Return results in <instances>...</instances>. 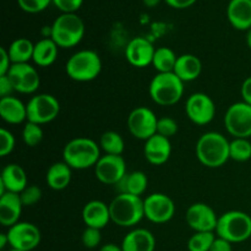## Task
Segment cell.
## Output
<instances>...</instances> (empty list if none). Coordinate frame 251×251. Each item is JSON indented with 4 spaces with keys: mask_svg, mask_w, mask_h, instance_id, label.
I'll list each match as a JSON object with an SVG mask.
<instances>
[{
    "mask_svg": "<svg viewBox=\"0 0 251 251\" xmlns=\"http://www.w3.org/2000/svg\"><path fill=\"white\" fill-rule=\"evenodd\" d=\"M229 144L230 141L220 132H205L196 142V157L199 162L207 168H220L230 159Z\"/></svg>",
    "mask_w": 251,
    "mask_h": 251,
    "instance_id": "cell-1",
    "label": "cell"
},
{
    "mask_svg": "<svg viewBox=\"0 0 251 251\" xmlns=\"http://www.w3.org/2000/svg\"><path fill=\"white\" fill-rule=\"evenodd\" d=\"M100 158V144L88 137H76L64 146L63 161L76 171L95 168Z\"/></svg>",
    "mask_w": 251,
    "mask_h": 251,
    "instance_id": "cell-2",
    "label": "cell"
},
{
    "mask_svg": "<svg viewBox=\"0 0 251 251\" xmlns=\"http://www.w3.org/2000/svg\"><path fill=\"white\" fill-rule=\"evenodd\" d=\"M110 221L123 228H131L145 218L144 200L130 194H118L109 203Z\"/></svg>",
    "mask_w": 251,
    "mask_h": 251,
    "instance_id": "cell-3",
    "label": "cell"
},
{
    "mask_svg": "<svg viewBox=\"0 0 251 251\" xmlns=\"http://www.w3.org/2000/svg\"><path fill=\"white\" fill-rule=\"evenodd\" d=\"M151 100L162 107L176 104L184 95V82L174 73H157L150 82Z\"/></svg>",
    "mask_w": 251,
    "mask_h": 251,
    "instance_id": "cell-4",
    "label": "cell"
},
{
    "mask_svg": "<svg viewBox=\"0 0 251 251\" xmlns=\"http://www.w3.org/2000/svg\"><path fill=\"white\" fill-rule=\"evenodd\" d=\"M66 75L77 82L96 80L102 71V60L97 51L82 49L74 53L65 65Z\"/></svg>",
    "mask_w": 251,
    "mask_h": 251,
    "instance_id": "cell-5",
    "label": "cell"
},
{
    "mask_svg": "<svg viewBox=\"0 0 251 251\" xmlns=\"http://www.w3.org/2000/svg\"><path fill=\"white\" fill-rule=\"evenodd\" d=\"M216 235L232 244H238L251 237V217L243 211H228L218 216Z\"/></svg>",
    "mask_w": 251,
    "mask_h": 251,
    "instance_id": "cell-6",
    "label": "cell"
},
{
    "mask_svg": "<svg viewBox=\"0 0 251 251\" xmlns=\"http://www.w3.org/2000/svg\"><path fill=\"white\" fill-rule=\"evenodd\" d=\"M50 38L59 48H73L85 36V24L76 14H61L50 26Z\"/></svg>",
    "mask_w": 251,
    "mask_h": 251,
    "instance_id": "cell-7",
    "label": "cell"
},
{
    "mask_svg": "<svg viewBox=\"0 0 251 251\" xmlns=\"http://www.w3.org/2000/svg\"><path fill=\"white\" fill-rule=\"evenodd\" d=\"M27 122L44 125L56 119L60 113V103L49 93L34 95L27 103Z\"/></svg>",
    "mask_w": 251,
    "mask_h": 251,
    "instance_id": "cell-8",
    "label": "cell"
},
{
    "mask_svg": "<svg viewBox=\"0 0 251 251\" xmlns=\"http://www.w3.org/2000/svg\"><path fill=\"white\" fill-rule=\"evenodd\" d=\"M225 125L228 134L234 139H249L251 136V105L243 100L229 105L225 114Z\"/></svg>",
    "mask_w": 251,
    "mask_h": 251,
    "instance_id": "cell-9",
    "label": "cell"
},
{
    "mask_svg": "<svg viewBox=\"0 0 251 251\" xmlns=\"http://www.w3.org/2000/svg\"><path fill=\"white\" fill-rule=\"evenodd\" d=\"M157 123L158 118L153 110L147 107H137L127 117V129L135 139L147 141L157 134Z\"/></svg>",
    "mask_w": 251,
    "mask_h": 251,
    "instance_id": "cell-10",
    "label": "cell"
},
{
    "mask_svg": "<svg viewBox=\"0 0 251 251\" xmlns=\"http://www.w3.org/2000/svg\"><path fill=\"white\" fill-rule=\"evenodd\" d=\"M145 218L156 225L169 222L176 213L174 201L168 195L162 193L150 194L144 199Z\"/></svg>",
    "mask_w": 251,
    "mask_h": 251,
    "instance_id": "cell-11",
    "label": "cell"
},
{
    "mask_svg": "<svg viewBox=\"0 0 251 251\" xmlns=\"http://www.w3.org/2000/svg\"><path fill=\"white\" fill-rule=\"evenodd\" d=\"M9 245L11 249L32 251L36 249L42 240V234L36 225L29 222H19L9 228L6 232Z\"/></svg>",
    "mask_w": 251,
    "mask_h": 251,
    "instance_id": "cell-12",
    "label": "cell"
},
{
    "mask_svg": "<svg viewBox=\"0 0 251 251\" xmlns=\"http://www.w3.org/2000/svg\"><path fill=\"white\" fill-rule=\"evenodd\" d=\"M186 117L196 125H207L216 115V104L212 98L203 92L193 93L185 103Z\"/></svg>",
    "mask_w": 251,
    "mask_h": 251,
    "instance_id": "cell-13",
    "label": "cell"
},
{
    "mask_svg": "<svg viewBox=\"0 0 251 251\" xmlns=\"http://www.w3.org/2000/svg\"><path fill=\"white\" fill-rule=\"evenodd\" d=\"M6 75L14 86L15 92L22 95H32L37 92L41 85L39 73L29 63L12 64Z\"/></svg>",
    "mask_w": 251,
    "mask_h": 251,
    "instance_id": "cell-14",
    "label": "cell"
},
{
    "mask_svg": "<svg viewBox=\"0 0 251 251\" xmlns=\"http://www.w3.org/2000/svg\"><path fill=\"white\" fill-rule=\"evenodd\" d=\"M126 173V163L123 156L104 154L95 166L96 178L104 185H117Z\"/></svg>",
    "mask_w": 251,
    "mask_h": 251,
    "instance_id": "cell-15",
    "label": "cell"
},
{
    "mask_svg": "<svg viewBox=\"0 0 251 251\" xmlns=\"http://www.w3.org/2000/svg\"><path fill=\"white\" fill-rule=\"evenodd\" d=\"M185 221L194 232H216L218 216L211 206L196 202L186 210Z\"/></svg>",
    "mask_w": 251,
    "mask_h": 251,
    "instance_id": "cell-16",
    "label": "cell"
},
{
    "mask_svg": "<svg viewBox=\"0 0 251 251\" xmlns=\"http://www.w3.org/2000/svg\"><path fill=\"white\" fill-rule=\"evenodd\" d=\"M154 51L156 48L149 39L144 37H135L125 48V58L127 63L135 68H146L152 65Z\"/></svg>",
    "mask_w": 251,
    "mask_h": 251,
    "instance_id": "cell-17",
    "label": "cell"
},
{
    "mask_svg": "<svg viewBox=\"0 0 251 251\" xmlns=\"http://www.w3.org/2000/svg\"><path fill=\"white\" fill-rule=\"evenodd\" d=\"M28 185L25 169L20 164L10 163L5 166L0 176V196L5 193L20 194Z\"/></svg>",
    "mask_w": 251,
    "mask_h": 251,
    "instance_id": "cell-18",
    "label": "cell"
},
{
    "mask_svg": "<svg viewBox=\"0 0 251 251\" xmlns=\"http://www.w3.org/2000/svg\"><path fill=\"white\" fill-rule=\"evenodd\" d=\"M172 154L171 140L156 134L145 141L144 156L152 166H162Z\"/></svg>",
    "mask_w": 251,
    "mask_h": 251,
    "instance_id": "cell-19",
    "label": "cell"
},
{
    "mask_svg": "<svg viewBox=\"0 0 251 251\" xmlns=\"http://www.w3.org/2000/svg\"><path fill=\"white\" fill-rule=\"evenodd\" d=\"M82 221L86 227L103 229L110 221L109 205L100 200L88 201L82 208Z\"/></svg>",
    "mask_w": 251,
    "mask_h": 251,
    "instance_id": "cell-20",
    "label": "cell"
},
{
    "mask_svg": "<svg viewBox=\"0 0 251 251\" xmlns=\"http://www.w3.org/2000/svg\"><path fill=\"white\" fill-rule=\"evenodd\" d=\"M22 201L19 194L5 193L0 196V223L4 227H12L20 222L21 217Z\"/></svg>",
    "mask_w": 251,
    "mask_h": 251,
    "instance_id": "cell-21",
    "label": "cell"
},
{
    "mask_svg": "<svg viewBox=\"0 0 251 251\" xmlns=\"http://www.w3.org/2000/svg\"><path fill=\"white\" fill-rule=\"evenodd\" d=\"M229 24L238 31L251 28V0H230L227 7Z\"/></svg>",
    "mask_w": 251,
    "mask_h": 251,
    "instance_id": "cell-22",
    "label": "cell"
},
{
    "mask_svg": "<svg viewBox=\"0 0 251 251\" xmlns=\"http://www.w3.org/2000/svg\"><path fill=\"white\" fill-rule=\"evenodd\" d=\"M124 251H154V235L145 228H135L130 230L122 242Z\"/></svg>",
    "mask_w": 251,
    "mask_h": 251,
    "instance_id": "cell-23",
    "label": "cell"
},
{
    "mask_svg": "<svg viewBox=\"0 0 251 251\" xmlns=\"http://www.w3.org/2000/svg\"><path fill=\"white\" fill-rule=\"evenodd\" d=\"M0 117L7 124H21L27 120V105L14 96L0 98Z\"/></svg>",
    "mask_w": 251,
    "mask_h": 251,
    "instance_id": "cell-24",
    "label": "cell"
},
{
    "mask_svg": "<svg viewBox=\"0 0 251 251\" xmlns=\"http://www.w3.org/2000/svg\"><path fill=\"white\" fill-rule=\"evenodd\" d=\"M201 71L202 63L198 56L194 54H183L176 59L173 73L185 83L195 81L201 75Z\"/></svg>",
    "mask_w": 251,
    "mask_h": 251,
    "instance_id": "cell-25",
    "label": "cell"
},
{
    "mask_svg": "<svg viewBox=\"0 0 251 251\" xmlns=\"http://www.w3.org/2000/svg\"><path fill=\"white\" fill-rule=\"evenodd\" d=\"M73 178V169L65 162H55L48 168L46 183L51 190L60 191L68 188Z\"/></svg>",
    "mask_w": 251,
    "mask_h": 251,
    "instance_id": "cell-26",
    "label": "cell"
},
{
    "mask_svg": "<svg viewBox=\"0 0 251 251\" xmlns=\"http://www.w3.org/2000/svg\"><path fill=\"white\" fill-rule=\"evenodd\" d=\"M59 47L51 38L39 39L37 43H34L33 50V63L41 68H48L55 63L58 58Z\"/></svg>",
    "mask_w": 251,
    "mask_h": 251,
    "instance_id": "cell-27",
    "label": "cell"
},
{
    "mask_svg": "<svg viewBox=\"0 0 251 251\" xmlns=\"http://www.w3.org/2000/svg\"><path fill=\"white\" fill-rule=\"evenodd\" d=\"M149 185L147 176L141 171H132L125 174L124 178L117 184L119 194H130V195L140 196L146 191Z\"/></svg>",
    "mask_w": 251,
    "mask_h": 251,
    "instance_id": "cell-28",
    "label": "cell"
},
{
    "mask_svg": "<svg viewBox=\"0 0 251 251\" xmlns=\"http://www.w3.org/2000/svg\"><path fill=\"white\" fill-rule=\"evenodd\" d=\"M34 44L27 38H17L7 48L12 64H26L33 58Z\"/></svg>",
    "mask_w": 251,
    "mask_h": 251,
    "instance_id": "cell-29",
    "label": "cell"
},
{
    "mask_svg": "<svg viewBox=\"0 0 251 251\" xmlns=\"http://www.w3.org/2000/svg\"><path fill=\"white\" fill-rule=\"evenodd\" d=\"M176 59H178V56L174 53L173 49L168 48V47H161V48H157L156 51H154L152 66L158 74L173 73Z\"/></svg>",
    "mask_w": 251,
    "mask_h": 251,
    "instance_id": "cell-30",
    "label": "cell"
},
{
    "mask_svg": "<svg viewBox=\"0 0 251 251\" xmlns=\"http://www.w3.org/2000/svg\"><path fill=\"white\" fill-rule=\"evenodd\" d=\"M100 147L104 154H113V156H122L125 149V142L122 135L117 131L103 132L100 139Z\"/></svg>",
    "mask_w": 251,
    "mask_h": 251,
    "instance_id": "cell-31",
    "label": "cell"
},
{
    "mask_svg": "<svg viewBox=\"0 0 251 251\" xmlns=\"http://www.w3.org/2000/svg\"><path fill=\"white\" fill-rule=\"evenodd\" d=\"M215 232H195L188 242L189 251H210L216 239Z\"/></svg>",
    "mask_w": 251,
    "mask_h": 251,
    "instance_id": "cell-32",
    "label": "cell"
},
{
    "mask_svg": "<svg viewBox=\"0 0 251 251\" xmlns=\"http://www.w3.org/2000/svg\"><path fill=\"white\" fill-rule=\"evenodd\" d=\"M230 159L237 162H247L251 158V142L249 139H234L229 144Z\"/></svg>",
    "mask_w": 251,
    "mask_h": 251,
    "instance_id": "cell-33",
    "label": "cell"
},
{
    "mask_svg": "<svg viewBox=\"0 0 251 251\" xmlns=\"http://www.w3.org/2000/svg\"><path fill=\"white\" fill-rule=\"evenodd\" d=\"M43 140V130L42 126L34 123L27 122L22 129V141L26 146L36 147Z\"/></svg>",
    "mask_w": 251,
    "mask_h": 251,
    "instance_id": "cell-34",
    "label": "cell"
},
{
    "mask_svg": "<svg viewBox=\"0 0 251 251\" xmlns=\"http://www.w3.org/2000/svg\"><path fill=\"white\" fill-rule=\"evenodd\" d=\"M178 130L179 126L176 119L171 117L158 118V123H157V134L158 135L171 139L174 135H176Z\"/></svg>",
    "mask_w": 251,
    "mask_h": 251,
    "instance_id": "cell-35",
    "label": "cell"
},
{
    "mask_svg": "<svg viewBox=\"0 0 251 251\" xmlns=\"http://www.w3.org/2000/svg\"><path fill=\"white\" fill-rule=\"evenodd\" d=\"M24 207H29L38 203L42 199V189L37 185H27L21 193L19 194Z\"/></svg>",
    "mask_w": 251,
    "mask_h": 251,
    "instance_id": "cell-36",
    "label": "cell"
},
{
    "mask_svg": "<svg viewBox=\"0 0 251 251\" xmlns=\"http://www.w3.org/2000/svg\"><path fill=\"white\" fill-rule=\"evenodd\" d=\"M81 242H82L83 247L87 248V249H96L102 242L100 229L86 227L82 232V235H81Z\"/></svg>",
    "mask_w": 251,
    "mask_h": 251,
    "instance_id": "cell-37",
    "label": "cell"
},
{
    "mask_svg": "<svg viewBox=\"0 0 251 251\" xmlns=\"http://www.w3.org/2000/svg\"><path fill=\"white\" fill-rule=\"evenodd\" d=\"M16 140H15L14 134L10 130L0 129V156L6 157L14 151Z\"/></svg>",
    "mask_w": 251,
    "mask_h": 251,
    "instance_id": "cell-38",
    "label": "cell"
},
{
    "mask_svg": "<svg viewBox=\"0 0 251 251\" xmlns=\"http://www.w3.org/2000/svg\"><path fill=\"white\" fill-rule=\"evenodd\" d=\"M51 0H17V4L24 11L28 14H37L49 6Z\"/></svg>",
    "mask_w": 251,
    "mask_h": 251,
    "instance_id": "cell-39",
    "label": "cell"
},
{
    "mask_svg": "<svg viewBox=\"0 0 251 251\" xmlns=\"http://www.w3.org/2000/svg\"><path fill=\"white\" fill-rule=\"evenodd\" d=\"M51 2L63 14H75L82 6L83 0H51Z\"/></svg>",
    "mask_w": 251,
    "mask_h": 251,
    "instance_id": "cell-40",
    "label": "cell"
},
{
    "mask_svg": "<svg viewBox=\"0 0 251 251\" xmlns=\"http://www.w3.org/2000/svg\"><path fill=\"white\" fill-rule=\"evenodd\" d=\"M11 65L12 63L11 59H10L9 51H7L6 48L1 47V48H0V76L6 75V74L9 73Z\"/></svg>",
    "mask_w": 251,
    "mask_h": 251,
    "instance_id": "cell-41",
    "label": "cell"
},
{
    "mask_svg": "<svg viewBox=\"0 0 251 251\" xmlns=\"http://www.w3.org/2000/svg\"><path fill=\"white\" fill-rule=\"evenodd\" d=\"M14 92V86H12L11 81L7 77V75L0 76V98L10 97Z\"/></svg>",
    "mask_w": 251,
    "mask_h": 251,
    "instance_id": "cell-42",
    "label": "cell"
},
{
    "mask_svg": "<svg viewBox=\"0 0 251 251\" xmlns=\"http://www.w3.org/2000/svg\"><path fill=\"white\" fill-rule=\"evenodd\" d=\"M240 95H242L243 102L251 105V76L247 77L240 87Z\"/></svg>",
    "mask_w": 251,
    "mask_h": 251,
    "instance_id": "cell-43",
    "label": "cell"
},
{
    "mask_svg": "<svg viewBox=\"0 0 251 251\" xmlns=\"http://www.w3.org/2000/svg\"><path fill=\"white\" fill-rule=\"evenodd\" d=\"M210 251H233L232 243L227 242V240L222 239V238L220 237H216Z\"/></svg>",
    "mask_w": 251,
    "mask_h": 251,
    "instance_id": "cell-44",
    "label": "cell"
},
{
    "mask_svg": "<svg viewBox=\"0 0 251 251\" xmlns=\"http://www.w3.org/2000/svg\"><path fill=\"white\" fill-rule=\"evenodd\" d=\"M167 4L174 9H186L196 2V0H164Z\"/></svg>",
    "mask_w": 251,
    "mask_h": 251,
    "instance_id": "cell-45",
    "label": "cell"
},
{
    "mask_svg": "<svg viewBox=\"0 0 251 251\" xmlns=\"http://www.w3.org/2000/svg\"><path fill=\"white\" fill-rule=\"evenodd\" d=\"M100 251H124V250H123L122 245H117V244H113V243H108V244L100 247Z\"/></svg>",
    "mask_w": 251,
    "mask_h": 251,
    "instance_id": "cell-46",
    "label": "cell"
},
{
    "mask_svg": "<svg viewBox=\"0 0 251 251\" xmlns=\"http://www.w3.org/2000/svg\"><path fill=\"white\" fill-rule=\"evenodd\" d=\"M6 245H9V238H7L6 233H1L0 234V249H5Z\"/></svg>",
    "mask_w": 251,
    "mask_h": 251,
    "instance_id": "cell-47",
    "label": "cell"
},
{
    "mask_svg": "<svg viewBox=\"0 0 251 251\" xmlns=\"http://www.w3.org/2000/svg\"><path fill=\"white\" fill-rule=\"evenodd\" d=\"M142 1H144V4L146 5L147 7H154L157 6L162 0H142Z\"/></svg>",
    "mask_w": 251,
    "mask_h": 251,
    "instance_id": "cell-48",
    "label": "cell"
},
{
    "mask_svg": "<svg viewBox=\"0 0 251 251\" xmlns=\"http://www.w3.org/2000/svg\"><path fill=\"white\" fill-rule=\"evenodd\" d=\"M247 46H248V48L250 49L251 50V28L249 29V31H247Z\"/></svg>",
    "mask_w": 251,
    "mask_h": 251,
    "instance_id": "cell-49",
    "label": "cell"
},
{
    "mask_svg": "<svg viewBox=\"0 0 251 251\" xmlns=\"http://www.w3.org/2000/svg\"><path fill=\"white\" fill-rule=\"evenodd\" d=\"M10 251H22V250H16V249H11Z\"/></svg>",
    "mask_w": 251,
    "mask_h": 251,
    "instance_id": "cell-50",
    "label": "cell"
}]
</instances>
